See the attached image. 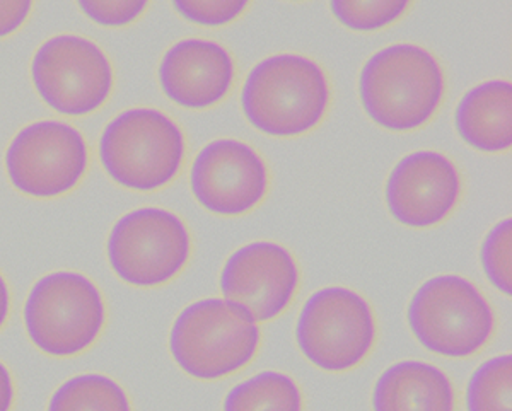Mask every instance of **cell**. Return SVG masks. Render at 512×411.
<instances>
[{"mask_svg": "<svg viewBox=\"0 0 512 411\" xmlns=\"http://www.w3.org/2000/svg\"><path fill=\"white\" fill-rule=\"evenodd\" d=\"M9 311H11V292H9L6 278L0 273V330L6 325Z\"/></svg>", "mask_w": 512, "mask_h": 411, "instance_id": "obj_26", "label": "cell"}, {"mask_svg": "<svg viewBox=\"0 0 512 411\" xmlns=\"http://www.w3.org/2000/svg\"><path fill=\"white\" fill-rule=\"evenodd\" d=\"M371 405L373 411H456V389L437 365L402 360L378 377Z\"/></svg>", "mask_w": 512, "mask_h": 411, "instance_id": "obj_15", "label": "cell"}, {"mask_svg": "<svg viewBox=\"0 0 512 411\" xmlns=\"http://www.w3.org/2000/svg\"><path fill=\"white\" fill-rule=\"evenodd\" d=\"M359 98L378 127L414 132L434 120L446 98V76L429 50L396 43L367 60L359 76Z\"/></svg>", "mask_w": 512, "mask_h": 411, "instance_id": "obj_2", "label": "cell"}, {"mask_svg": "<svg viewBox=\"0 0 512 411\" xmlns=\"http://www.w3.org/2000/svg\"><path fill=\"white\" fill-rule=\"evenodd\" d=\"M192 234L171 210L142 207L117 220L106 243L115 275L139 289L175 280L192 258Z\"/></svg>", "mask_w": 512, "mask_h": 411, "instance_id": "obj_8", "label": "cell"}, {"mask_svg": "<svg viewBox=\"0 0 512 411\" xmlns=\"http://www.w3.org/2000/svg\"><path fill=\"white\" fill-rule=\"evenodd\" d=\"M463 198V176L443 152L417 151L391 169L384 200L391 217L412 229L443 224Z\"/></svg>", "mask_w": 512, "mask_h": 411, "instance_id": "obj_12", "label": "cell"}, {"mask_svg": "<svg viewBox=\"0 0 512 411\" xmlns=\"http://www.w3.org/2000/svg\"><path fill=\"white\" fill-rule=\"evenodd\" d=\"M47 411H134L125 389L103 374H81L65 381Z\"/></svg>", "mask_w": 512, "mask_h": 411, "instance_id": "obj_18", "label": "cell"}, {"mask_svg": "<svg viewBox=\"0 0 512 411\" xmlns=\"http://www.w3.org/2000/svg\"><path fill=\"white\" fill-rule=\"evenodd\" d=\"M511 108V82H483L460 99L454 111V127L475 151L502 154L511 151Z\"/></svg>", "mask_w": 512, "mask_h": 411, "instance_id": "obj_16", "label": "cell"}, {"mask_svg": "<svg viewBox=\"0 0 512 411\" xmlns=\"http://www.w3.org/2000/svg\"><path fill=\"white\" fill-rule=\"evenodd\" d=\"M23 319L40 352L60 359L74 357L93 347L105 328V299L82 273H48L31 287Z\"/></svg>", "mask_w": 512, "mask_h": 411, "instance_id": "obj_6", "label": "cell"}, {"mask_svg": "<svg viewBox=\"0 0 512 411\" xmlns=\"http://www.w3.org/2000/svg\"><path fill=\"white\" fill-rule=\"evenodd\" d=\"M31 81L45 105L64 116H88L108 103L115 72L94 41L79 35L53 36L31 60Z\"/></svg>", "mask_w": 512, "mask_h": 411, "instance_id": "obj_9", "label": "cell"}, {"mask_svg": "<svg viewBox=\"0 0 512 411\" xmlns=\"http://www.w3.org/2000/svg\"><path fill=\"white\" fill-rule=\"evenodd\" d=\"M407 323L425 350L446 359L480 354L497 330L489 299L461 275H437L420 285L408 302Z\"/></svg>", "mask_w": 512, "mask_h": 411, "instance_id": "obj_5", "label": "cell"}, {"mask_svg": "<svg viewBox=\"0 0 512 411\" xmlns=\"http://www.w3.org/2000/svg\"><path fill=\"white\" fill-rule=\"evenodd\" d=\"M86 18L103 28H125L139 21L151 0H76Z\"/></svg>", "mask_w": 512, "mask_h": 411, "instance_id": "obj_23", "label": "cell"}, {"mask_svg": "<svg viewBox=\"0 0 512 411\" xmlns=\"http://www.w3.org/2000/svg\"><path fill=\"white\" fill-rule=\"evenodd\" d=\"M332 105L326 70L313 58L279 53L250 70L241 87V110L251 127L279 139L315 130Z\"/></svg>", "mask_w": 512, "mask_h": 411, "instance_id": "obj_1", "label": "cell"}, {"mask_svg": "<svg viewBox=\"0 0 512 411\" xmlns=\"http://www.w3.org/2000/svg\"><path fill=\"white\" fill-rule=\"evenodd\" d=\"M219 285L224 299L246 307L258 323H268L296 299L301 270L286 246L255 241L227 258Z\"/></svg>", "mask_w": 512, "mask_h": 411, "instance_id": "obj_13", "label": "cell"}, {"mask_svg": "<svg viewBox=\"0 0 512 411\" xmlns=\"http://www.w3.org/2000/svg\"><path fill=\"white\" fill-rule=\"evenodd\" d=\"M512 357L485 360L466 384V411H511Z\"/></svg>", "mask_w": 512, "mask_h": 411, "instance_id": "obj_19", "label": "cell"}, {"mask_svg": "<svg viewBox=\"0 0 512 411\" xmlns=\"http://www.w3.org/2000/svg\"><path fill=\"white\" fill-rule=\"evenodd\" d=\"M16 398L14 379L6 365L0 362V411H11Z\"/></svg>", "mask_w": 512, "mask_h": 411, "instance_id": "obj_25", "label": "cell"}, {"mask_svg": "<svg viewBox=\"0 0 512 411\" xmlns=\"http://www.w3.org/2000/svg\"><path fill=\"white\" fill-rule=\"evenodd\" d=\"M292 2H303V0H292Z\"/></svg>", "mask_w": 512, "mask_h": 411, "instance_id": "obj_27", "label": "cell"}, {"mask_svg": "<svg viewBox=\"0 0 512 411\" xmlns=\"http://www.w3.org/2000/svg\"><path fill=\"white\" fill-rule=\"evenodd\" d=\"M190 188L210 214L239 217L267 198L270 169L262 154L243 140H212L193 159Z\"/></svg>", "mask_w": 512, "mask_h": 411, "instance_id": "obj_11", "label": "cell"}, {"mask_svg": "<svg viewBox=\"0 0 512 411\" xmlns=\"http://www.w3.org/2000/svg\"><path fill=\"white\" fill-rule=\"evenodd\" d=\"M35 0H0V40L18 33L30 19Z\"/></svg>", "mask_w": 512, "mask_h": 411, "instance_id": "obj_24", "label": "cell"}, {"mask_svg": "<svg viewBox=\"0 0 512 411\" xmlns=\"http://www.w3.org/2000/svg\"><path fill=\"white\" fill-rule=\"evenodd\" d=\"M511 231L512 220H501L490 229L480 249V261L485 277L495 289L509 297L512 294Z\"/></svg>", "mask_w": 512, "mask_h": 411, "instance_id": "obj_21", "label": "cell"}, {"mask_svg": "<svg viewBox=\"0 0 512 411\" xmlns=\"http://www.w3.org/2000/svg\"><path fill=\"white\" fill-rule=\"evenodd\" d=\"M414 0H330L338 23L355 33H376L398 23Z\"/></svg>", "mask_w": 512, "mask_h": 411, "instance_id": "obj_20", "label": "cell"}, {"mask_svg": "<svg viewBox=\"0 0 512 411\" xmlns=\"http://www.w3.org/2000/svg\"><path fill=\"white\" fill-rule=\"evenodd\" d=\"M297 348L311 364L330 372H349L364 362L378 340V321L366 297L349 287L316 290L297 316Z\"/></svg>", "mask_w": 512, "mask_h": 411, "instance_id": "obj_7", "label": "cell"}, {"mask_svg": "<svg viewBox=\"0 0 512 411\" xmlns=\"http://www.w3.org/2000/svg\"><path fill=\"white\" fill-rule=\"evenodd\" d=\"M222 411H304V394L284 372H258L226 394Z\"/></svg>", "mask_w": 512, "mask_h": 411, "instance_id": "obj_17", "label": "cell"}, {"mask_svg": "<svg viewBox=\"0 0 512 411\" xmlns=\"http://www.w3.org/2000/svg\"><path fill=\"white\" fill-rule=\"evenodd\" d=\"M236 62L226 47L204 38H187L168 48L158 77L164 96L185 110H209L233 91Z\"/></svg>", "mask_w": 512, "mask_h": 411, "instance_id": "obj_14", "label": "cell"}, {"mask_svg": "<svg viewBox=\"0 0 512 411\" xmlns=\"http://www.w3.org/2000/svg\"><path fill=\"white\" fill-rule=\"evenodd\" d=\"M262 331L250 311L229 299H200L171 326L169 352L181 371L217 381L243 371L258 354Z\"/></svg>", "mask_w": 512, "mask_h": 411, "instance_id": "obj_3", "label": "cell"}, {"mask_svg": "<svg viewBox=\"0 0 512 411\" xmlns=\"http://www.w3.org/2000/svg\"><path fill=\"white\" fill-rule=\"evenodd\" d=\"M7 178L31 198H59L72 192L86 176L89 147L70 123L41 120L21 128L7 147Z\"/></svg>", "mask_w": 512, "mask_h": 411, "instance_id": "obj_10", "label": "cell"}, {"mask_svg": "<svg viewBox=\"0 0 512 411\" xmlns=\"http://www.w3.org/2000/svg\"><path fill=\"white\" fill-rule=\"evenodd\" d=\"M99 161L117 185L151 193L178 178L187 157L183 128L156 108H130L106 125Z\"/></svg>", "mask_w": 512, "mask_h": 411, "instance_id": "obj_4", "label": "cell"}, {"mask_svg": "<svg viewBox=\"0 0 512 411\" xmlns=\"http://www.w3.org/2000/svg\"><path fill=\"white\" fill-rule=\"evenodd\" d=\"M175 11L188 23L202 28H222L238 21L251 0H171Z\"/></svg>", "mask_w": 512, "mask_h": 411, "instance_id": "obj_22", "label": "cell"}]
</instances>
